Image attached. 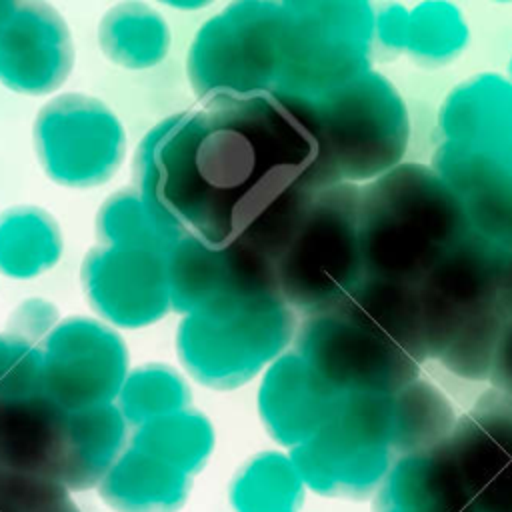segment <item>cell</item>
Wrapping results in <instances>:
<instances>
[{
  "instance_id": "obj_1",
  "label": "cell",
  "mask_w": 512,
  "mask_h": 512,
  "mask_svg": "<svg viewBox=\"0 0 512 512\" xmlns=\"http://www.w3.org/2000/svg\"><path fill=\"white\" fill-rule=\"evenodd\" d=\"M312 128L268 96H234L198 112L162 160L160 194L192 234L230 244L318 158Z\"/></svg>"
},
{
  "instance_id": "obj_2",
  "label": "cell",
  "mask_w": 512,
  "mask_h": 512,
  "mask_svg": "<svg viewBox=\"0 0 512 512\" xmlns=\"http://www.w3.org/2000/svg\"><path fill=\"white\" fill-rule=\"evenodd\" d=\"M364 208L362 252L378 280L408 286L424 280L466 238V212L434 178L422 192L396 194L390 178Z\"/></svg>"
}]
</instances>
